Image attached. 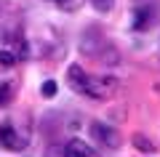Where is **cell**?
I'll use <instances>...</instances> for the list:
<instances>
[{"label": "cell", "instance_id": "6da1fadb", "mask_svg": "<svg viewBox=\"0 0 160 157\" xmlns=\"http://www.w3.org/2000/svg\"><path fill=\"white\" fill-rule=\"evenodd\" d=\"M67 83L75 93L80 96H88V99H109L118 88V80L115 77H107V75H86V69L72 64L67 69Z\"/></svg>", "mask_w": 160, "mask_h": 157}, {"label": "cell", "instance_id": "7a4b0ae2", "mask_svg": "<svg viewBox=\"0 0 160 157\" xmlns=\"http://www.w3.org/2000/svg\"><path fill=\"white\" fill-rule=\"evenodd\" d=\"M27 144H29L27 128H19L11 120L0 125V146H6L8 152H22V149H27Z\"/></svg>", "mask_w": 160, "mask_h": 157}, {"label": "cell", "instance_id": "3957f363", "mask_svg": "<svg viewBox=\"0 0 160 157\" xmlns=\"http://www.w3.org/2000/svg\"><path fill=\"white\" fill-rule=\"evenodd\" d=\"M91 136L99 141V146H104V149H118L120 146V133L107 123H99V120L91 123Z\"/></svg>", "mask_w": 160, "mask_h": 157}, {"label": "cell", "instance_id": "277c9868", "mask_svg": "<svg viewBox=\"0 0 160 157\" xmlns=\"http://www.w3.org/2000/svg\"><path fill=\"white\" fill-rule=\"evenodd\" d=\"M158 19H160V11L155 6H136V11H133V29L136 32H147V29H152L158 24Z\"/></svg>", "mask_w": 160, "mask_h": 157}, {"label": "cell", "instance_id": "5b68a950", "mask_svg": "<svg viewBox=\"0 0 160 157\" xmlns=\"http://www.w3.org/2000/svg\"><path fill=\"white\" fill-rule=\"evenodd\" d=\"M64 157H99V152L83 139H69L64 144Z\"/></svg>", "mask_w": 160, "mask_h": 157}, {"label": "cell", "instance_id": "8992f818", "mask_svg": "<svg viewBox=\"0 0 160 157\" xmlns=\"http://www.w3.org/2000/svg\"><path fill=\"white\" fill-rule=\"evenodd\" d=\"M13 93H16V88H13V83H8V80H3L0 83V107H8L13 101Z\"/></svg>", "mask_w": 160, "mask_h": 157}, {"label": "cell", "instance_id": "52a82bcc", "mask_svg": "<svg viewBox=\"0 0 160 157\" xmlns=\"http://www.w3.org/2000/svg\"><path fill=\"white\" fill-rule=\"evenodd\" d=\"M133 144H136V146H139L142 152H149V155H152V152H158V146H155V141L144 139V136H133Z\"/></svg>", "mask_w": 160, "mask_h": 157}, {"label": "cell", "instance_id": "ba28073f", "mask_svg": "<svg viewBox=\"0 0 160 157\" xmlns=\"http://www.w3.org/2000/svg\"><path fill=\"white\" fill-rule=\"evenodd\" d=\"M16 61H19V59L13 56L8 48H0V67H13Z\"/></svg>", "mask_w": 160, "mask_h": 157}, {"label": "cell", "instance_id": "9c48e42d", "mask_svg": "<svg viewBox=\"0 0 160 157\" xmlns=\"http://www.w3.org/2000/svg\"><path fill=\"white\" fill-rule=\"evenodd\" d=\"M91 6L96 8L99 13H109L115 8V0H91Z\"/></svg>", "mask_w": 160, "mask_h": 157}, {"label": "cell", "instance_id": "30bf717a", "mask_svg": "<svg viewBox=\"0 0 160 157\" xmlns=\"http://www.w3.org/2000/svg\"><path fill=\"white\" fill-rule=\"evenodd\" d=\"M40 93L46 96V99H53V96H56V83H53V80H46V83L40 85Z\"/></svg>", "mask_w": 160, "mask_h": 157}, {"label": "cell", "instance_id": "8fae6325", "mask_svg": "<svg viewBox=\"0 0 160 157\" xmlns=\"http://www.w3.org/2000/svg\"><path fill=\"white\" fill-rule=\"evenodd\" d=\"M51 3H62V6H64V0H51Z\"/></svg>", "mask_w": 160, "mask_h": 157}]
</instances>
